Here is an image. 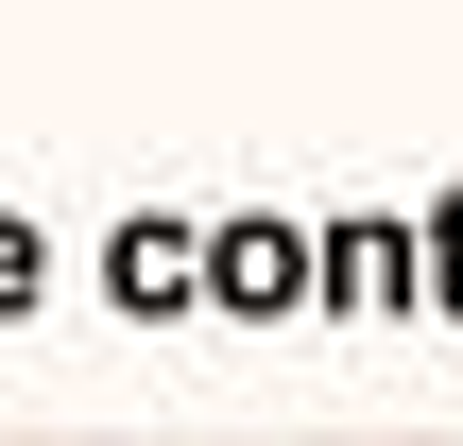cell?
Masks as SVG:
<instances>
[{
	"label": "cell",
	"mask_w": 463,
	"mask_h": 446,
	"mask_svg": "<svg viewBox=\"0 0 463 446\" xmlns=\"http://www.w3.org/2000/svg\"><path fill=\"white\" fill-rule=\"evenodd\" d=\"M17 446H69V430H17Z\"/></svg>",
	"instance_id": "1"
},
{
	"label": "cell",
	"mask_w": 463,
	"mask_h": 446,
	"mask_svg": "<svg viewBox=\"0 0 463 446\" xmlns=\"http://www.w3.org/2000/svg\"><path fill=\"white\" fill-rule=\"evenodd\" d=\"M344 446H378V430H344Z\"/></svg>",
	"instance_id": "2"
}]
</instances>
